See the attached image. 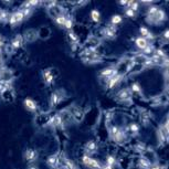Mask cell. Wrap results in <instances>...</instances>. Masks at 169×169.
I'll return each instance as SVG.
<instances>
[{
    "mask_svg": "<svg viewBox=\"0 0 169 169\" xmlns=\"http://www.w3.org/2000/svg\"><path fill=\"white\" fill-rule=\"evenodd\" d=\"M116 98L121 102H127V101H131V91L129 88H123L121 91L117 92L116 94Z\"/></svg>",
    "mask_w": 169,
    "mask_h": 169,
    "instance_id": "3",
    "label": "cell"
},
{
    "mask_svg": "<svg viewBox=\"0 0 169 169\" xmlns=\"http://www.w3.org/2000/svg\"><path fill=\"white\" fill-rule=\"evenodd\" d=\"M58 156L56 155H52V156H50L49 158L47 159V164L48 166L51 167V168H56L58 167Z\"/></svg>",
    "mask_w": 169,
    "mask_h": 169,
    "instance_id": "15",
    "label": "cell"
},
{
    "mask_svg": "<svg viewBox=\"0 0 169 169\" xmlns=\"http://www.w3.org/2000/svg\"><path fill=\"white\" fill-rule=\"evenodd\" d=\"M43 78H44V81H45L47 84H51L54 80V76H53V74H52V71H51L50 69L47 70V71H44Z\"/></svg>",
    "mask_w": 169,
    "mask_h": 169,
    "instance_id": "14",
    "label": "cell"
},
{
    "mask_svg": "<svg viewBox=\"0 0 169 169\" xmlns=\"http://www.w3.org/2000/svg\"><path fill=\"white\" fill-rule=\"evenodd\" d=\"M122 17L119 16V15H115V16H113V18H112V20H111V25H119L121 22H122Z\"/></svg>",
    "mask_w": 169,
    "mask_h": 169,
    "instance_id": "21",
    "label": "cell"
},
{
    "mask_svg": "<svg viewBox=\"0 0 169 169\" xmlns=\"http://www.w3.org/2000/svg\"><path fill=\"white\" fill-rule=\"evenodd\" d=\"M163 128H164V131H165V133H166V135H167V137H168V139H169V117L167 118L166 123H165V125L163 126Z\"/></svg>",
    "mask_w": 169,
    "mask_h": 169,
    "instance_id": "31",
    "label": "cell"
},
{
    "mask_svg": "<svg viewBox=\"0 0 169 169\" xmlns=\"http://www.w3.org/2000/svg\"><path fill=\"white\" fill-rule=\"evenodd\" d=\"M103 35L107 39H114L116 37V27L113 25H110L103 30Z\"/></svg>",
    "mask_w": 169,
    "mask_h": 169,
    "instance_id": "5",
    "label": "cell"
},
{
    "mask_svg": "<svg viewBox=\"0 0 169 169\" xmlns=\"http://www.w3.org/2000/svg\"><path fill=\"white\" fill-rule=\"evenodd\" d=\"M102 169H113V167L112 166H107V165H106V166H104Z\"/></svg>",
    "mask_w": 169,
    "mask_h": 169,
    "instance_id": "42",
    "label": "cell"
},
{
    "mask_svg": "<svg viewBox=\"0 0 169 169\" xmlns=\"http://www.w3.org/2000/svg\"><path fill=\"white\" fill-rule=\"evenodd\" d=\"M66 19H68V18H66L64 15H62V16H59L58 18H55V22L59 25H63V27H64V23H65Z\"/></svg>",
    "mask_w": 169,
    "mask_h": 169,
    "instance_id": "25",
    "label": "cell"
},
{
    "mask_svg": "<svg viewBox=\"0 0 169 169\" xmlns=\"http://www.w3.org/2000/svg\"><path fill=\"white\" fill-rule=\"evenodd\" d=\"M48 11H49V15H50L51 17H53V18H58L59 16H62L63 15L62 8L59 6H55V5L50 7V8L48 9Z\"/></svg>",
    "mask_w": 169,
    "mask_h": 169,
    "instance_id": "6",
    "label": "cell"
},
{
    "mask_svg": "<svg viewBox=\"0 0 169 169\" xmlns=\"http://www.w3.org/2000/svg\"><path fill=\"white\" fill-rule=\"evenodd\" d=\"M61 98H62V97L60 96L58 92L53 93L52 95H51V105H52V106H55L56 104H58L60 101H61Z\"/></svg>",
    "mask_w": 169,
    "mask_h": 169,
    "instance_id": "19",
    "label": "cell"
},
{
    "mask_svg": "<svg viewBox=\"0 0 169 169\" xmlns=\"http://www.w3.org/2000/svg\"><path fill=\"white\" fill-rule=\"evenodd\" d=\"M8 88H9L8 82L1 80V81H0V93H3V92L6 91V90H8Z\"/></svg>",
    "mask_w": 169,
    "mask_h": 169,
    "instance_id": "26",
    "label": "cell"
},
{
    "mask_svg": "<svg viewBox=\"0 0 169 169\" xmlns=\"http://www.w3.org/2000/svg\"><path fill=\"white\" fill-rule=\"evenodd\" d=\"M119 131H121V128H118L117 126H113L112 128H111V131H110L111 137H112V138L115 137L116 135H117V134H118V133H119Z\"/></svg>",
    "mask_w": 169,
    "mask_h": 169,
    "instance_id": "28",
    "label": "cell"
},
{
    "mask_svg": "<svg viewBox=\"0 0 169 169\" xmlns=\"http://www.w3.org/2000/svg\"><path fill=\"white\" fill-rule=\"evenodd\" d=\"M97 149V145L95 141H88V144H86V151L88 153H95Z\"/></svg>",
    "mask_w": 169,
    "mask_h": 169,
    "instance_id": "18",
    "label": "cell"
},
{
    "mask_svg": "<svg viewBox=\"0 0 169 169\" xmlns=\"http://www.w3.org/2000/svg\"><path fill=\"white\" fill-rule=\"evenodd\" d=\"M139 31H141V38H144V39H146L147 41L153 40V39H154V35H151V32H150L147 28H145V27H141V28L139 29Z\"/></svg>",
    "mask_w": 169,
    "mask_h": 169,
    "instance_id": "11",
    "label": "cell"
},
{
    "mask_svg": "<svg viewBox=\"0 0 169 169\" xmlns=\"http://www.w3.org/2000/svg\"><path fill=\"white\" fill-rule=\"evenodd\" d=\"M23 19H25V16H23L22 11H17V12L12 13V15L10 16L9 22L11 25H18V23H20Z\"/></svg>",
    "mask_w": 169,
    "mask_h": 169,
    "instance_id": "4",
    "label": "cell"
},
{
    "mask_svg": "<svg viewBox=\"0 0 169 169\" xmlns=\"http://www.w3.org/2000/svg\"><path fill=\"white\" fill-rule=\"evenodd\" d=\"M38 37V32L35 30H29V31L25 32V40L28 42H32L35 41Z\"/></svg>",
    "mask_w": 169,
    "mask_h": 169,
    "instance_id": "16",
    "label": "cell"
},
{
    "mask_svg": "<svg viewBox=\"0 0 169 169\" xmlns=\"http://www.w3.org/2000/svg\"><path fill=\"white\" fill-rule=\"evenodd\" d=\"M64 27H65L66 29H72V27H73V21L71 20V19H66V21H65V23H64Z\"/></svg>",
    "mask_w": 169,
    "mask_h": 169,
    "instance_id": "33",
    "label": "cell"
},
{
    "mask_svg": "<svg viewBox=\"0 0 169 169\" xmlns=\"http://www.w3.org/2000/svg\"><path fill=\"white\" fill-rule=\"evenodd\" d=\"M150 169H167L165 166H160V165H151V167H150Z\"/></svg>",
    "mask_w": 169,
    "mask_h": 169,
    "instance_id": "38",
    "label": "cell"
},
{
    "mask_svg": "<svg viewBox=\"0 0 169 169\" xmlns=\"http://www.w3.org/2000/svg\"><path fill=\"white\" fill-rule=\"evenodd\" d=\"M115 164V158L113 156H108L107 157V159H106V165L107 166H112L113 167V165Z\"/></svg>",
    "mask_w": 169,
    "mask_h": 169,
    "instance_id": "32",
    "label": "cell"
},
{
    "mask_svg": "<svg viewBox=\"0 0 169 169\" xmlns=\"http://www.w3.org/2000/svg\"><path fill=\"white\" fill-rule=\"evenodd\" d=\"M116 74H117V71H116L114 68H107V69H105L104 71H102L101 76L103 78L108 80V78H111L112 76H114V75H116Z\"/></svg>",
    "mask_w": 169,
    "mask_h": 169,
    "instance_id": "9",
    "label": "cell"
},
{
    "mask_svg": "<svg viewBox=\"0 0 169 169\" xmlns=\"http://www.w3.org/2000/svg\"><path fill=\"white\" fill-rule=\"evenodd\" d=\"M28 169H38V167L35 166V165H33V164H32V165L28 166Z\"/></svg>",
    "mask_w": 169,
    "mask_h": 169,
    "instance_id": "40",
    "label": "cell"
},
{
    "mask_svg": "<svg viewBox=\"0 0 169 169\" xmlns=\"http://www.w3.org/2000/svg\"><path fill=\"white\" fill-rule=\"evenodd\" d=\"M135 44L137 45L138 49H141V50H145V49L147 48L148 44H149V41H147L146 39H144V38L139 37L135 40Z\"/></svg>",
    "mask_w": 169,
    "mask_h": 169,
    "instance_id": "10",
    "label": "cell"
},
{
    "mask_svg": "<svg viewBox=\"0 0 169 169\" xmlns=\"http://www.w3.org/2000/svg\"><path fill=\"white\" fill-rule=\"evenodd\" d=\"M131 90L134 92H136V93H141V86L137 84V83H134V84L131 85Z\"/></svg>",
    "mask_w": 169,
    "mask_h": 169,
    "instance_id": "34",
    "label": "cell"
},
{
    "mask_svg": "<svg viewBox=\"0 0 169 169\" xmlns=\"http://www.w3.org/2000/svg\"><path fill=\"white\" fill-rule=\"evenodd\" d=\"M125 15L127 17H129V18H131V17H134L135 16V11H133L131 9H129V8H127L125 11Z\"/></svg>",
    "mask_w": 169,
    "mask_h": 169,
    "instance_id": "35",
    "label": "cell"
},
{
    "mask_svg": "<svg viewBox=\"0 0 169 169\" xmlns=\"http://www.w3.org/2000/svg\"><path fill=\"white\" fill-rule=\"evenodd\" d=\"M91 18L93 21L95 22H98L100 21V18H101V13L97 11V10H92L91 11Z\"/></svg>",
    "mask_w": 169,
    "mask_h": 169,
    "instance_id": "22",
    "label": "cell"
},
{
    "mask_svg": "<svg viewBox=\"0 0 169 169\" xmlns=\"http://www.w3.org/2000/svg\"><path fill=\"white\" fill-rule=\"evenodd\" d=\"M9 18H10L9 13L7 12V11L1 10V13H0V20H1V21H7V20H9Z\"/></svg>",
    "mask_w": 169,
    "mask_h": 169,
    "instance_id": "29",
    "label": "cell"
},
{
    "mask_svg": "<svg viewBox=\"0 0 169 169\" xmlns=\"http://www.w3.org/2000/svg\"><path fill=\"white\" fill-rule=\"evenodd\" d=\"M121 5H123V6H127V5H128V1H121Z\"/></svg>",
    "mask_w": 169,
    "mask_h": 169,
    "instance_id": "41",
    "label": "cell"
},
{
    "mask_svg": "<svg viewBox=\"0 0 169 169\" xmlns=\"http://www.w3.org/2000/svg\"><path fill=\"white\" fill-rule=\"evenodd\" d=\"M55 169H63V168H61V167H56Z\"/></svg>",
    "mask_w": 169,
    "mask_h": 169,
    "instance_id": "43",
    "label": "cell"
},
{
    "mask_svg": "<svg viewBox=\"0 0 169 169\" xmlns=\"http://www.w3.org/2000/svg\"><path fill=\"white\" fill-rule=\"evenodd\" d=\"M52 124H53V126H60V125H62L63 124V121H62V117H61V115H55L52 118Z\"/></svg>",
    "mask_w": 169,
    "mask_h": 169,
    "instance_id": "20",
    "label": "cell"
},
{
    "mask_svg": "<svg viewBox=\"0 0 169 169\" xmlns=\"http://www.w3.org/2000/svg\"><path fill=\"white\" fill-rule=\"evenodd\" d=\"M22 43H23V38L21 35H17L12 41H11V45H12L15 49H19L21 47Z\"/></svg>",
    "mask_w": 169,
    "mask_h": 169,
    "instance_id": "17",
    "label": "cell"
},
{
    "mask_svg": "<svg viewBox=\"0 0 169 169\" xmlns=\"http://www.w3.org/2000/svg\"><path fill=\"white\" fill-rule=\"evenodd\" d=\"M163 38L165 40H169V29L168 30H165V31L163 32Z\"/></svg>",
    "mask_w": 169,
    "mask_h": 169,
    "instance_id": "37",
    "label": "cell"
},
{
    "mask_svg": "<svg viewBox=\"0 0 169 169\" xmlns=\"http://www.w3.org/2000/svg\"><path fill=\"white\" fill-rule=\"evenodd\" d=\"M121 80H122V75L116 74V75H114V76H112L111 78H108V80H107V83H106L107 88H115L116 85L119 83V81H121Z\"/></svg>",
    "mask_w": 169,
    "mask_h": 169,
    "instance_id": "7",
    "label": "cell"
},
{
    "mask_svg": "<svg viewBox=\"0 0 169 169\" xmlns=\"http://www.w3.org/2000/svg\"><path fill=\"white\" fill-rule=\"evenodd\" d=\"M25 156V159H27V161H29V163H33V161H35V160H37L38 154H37V151H35V149L30 148V149H27Z\"/></svg>",
    "mask_w": 169,
    "mask_h": 169,
    "instance_id": "8",
    "label": "cell"
},
{
    "mask_svg": "<svg viewBox=\"0 0 169 169\" xmlns=\"http://www.w3.org/2000/svg\"><path fill=\"white\" fill-rule=\"evenodd\" d=\"M69 37L71 38V40H72L73 42H78V37H76L73 32H69Z\"/></svg>",
    "mask_w": 169,
    "mask_h": 169,
    "instance_id": "36",
    "label": "cell"
},
{
    "mask_svg": "<svg viewBox=\"0 0 169 169\" xmlns=\"http://www.w3.org/2000/svg\"><path fill=\"white\" fill-rule=\"evenodd\" d=\"M25 106L27 110L31 111V112H35L37 110V104L31 98H25Z\"/></svg>",
    "mask_w": 169,
    "mask_h": 169,
    "instance_id": "12",
    "label": "cell"
},
{
    "mask_svg": "<svg viewBox=\"0 0 169 169\" xmlns=\"http://www.w3.org/2000/svg\"><path fill=\"white\" fill-rule=\"evenodd\" d=\"M165 20H166V13L164 12V10H161L160 8L155 16H153L151 18H147V21L149 23H153V25H159Z\"/></svg>",
    "mask_w": 169,
    "mask_h": 169,
    "instance_id": "2",
    "label": "cell"
},
{
    "mask_svg": "<svg viewBox=\"0 0 169 169\" xmlns=\"http://www.w3.org/2000/svg\"><path fill=\"white\" fill-rule=\"evenodd\" d=\"M128 131H131V134H137L138 131H139V127H138L137 124H131V125H129Z\"/></svg>",
    "mask_w": 169,
    "mask_h": 169,
    "instance_id": "27",
    "label": "cell"
},
{
    "mask_svg": "<svg viewBox=\"0 0 169 169\" xmlns=\"http://www.w3.org/2000/svg\"><path fill=\"white\" fill-rule=\"evenodd\" d=\"M153 51H154V47L149 43L147 45V48H146L145 50H143V53L144 54H151L153 53Z\"/></svg>",
    "mask_w": 169,
    "mask_h": 169,
    "instance_id": "30",
    "label": "cell"
},
{
    "mask_svg": "<svg viewBox=\"0 0 169 169\" xmlns=\"http://www.w3.org/2000/svg\"><path fill=\"white\" fill-rule=\"evenodd\" d=\"M164 66H165V69H166V71H169V59L166 60V62L164 63Z\"/></svg>",
    "mask_w": 169,
    "mask_h": 169,
    "instance_id": "39",
    "label": "cell"
},
{
    "mask_svg": "<svg viewBox=\"0 0 169 169\" xmlns=\"http://www.w3.org/2000/svg\"><path fill=\"white\" fill-rule=\"evenodd\" d=\"M21 11H22V13H23V16H25V18H28V17H30L32 15V8L31 7H25Z\"/></svg>",
    "mask_w": 169,
    "mask_h": 169,
    "instance_id": "24",
    "label": "cell"
},
{
    "mask_svg": "<svg viewBox=\"0 0 169 169\" xmlns=\"http://www.w3.org/2000/svg\"><path fill=\"white\" fill-rule=\"evenodd\" d=\"M138 167H139L141 169H150L151 164H150V161L147 159V158L143 157V158H141L139 161H138Z\"/></svg>",
    "mask_w": 169,
    "mask_h": 169,
    "instance_id": "13",
    "label": "cell"
},
{
    "mask_svg": "<svg viewBox=\"0 0 169 169\" xmlns=\"http://www.w3.org/2000/svg\"><path fill=\"white\" fill-rule=\"evenodd\" d=\"M127 6H128L129 9H131L133 11H135V12H136L138 10V8H139V7H138L139 5H138L137 1H128V5H127Z\"/></svg>",
    "mask_w": 169,
    "mask_h": 169,
    "instance_id": "23",
    "label": "cell"
},
{
    "mask_svg": "<svg viewBox=\"0 0 169 169\" xmlns=\"http://www.w3.org/2000/svg\"><path fill=\"white\" fill-rule=\"evenodd\" d=\"M82 161H83V164H84L86 167H88V168H91V169H102L101 164L98 163L96 159H94V158L88 156V155H84V156H83V158H82Z\"/></svg>",
    "mask_w": 169,
    "mask_h": 169,
    "instance_id": "1",
    "label": "cell"
}]
</instances>
